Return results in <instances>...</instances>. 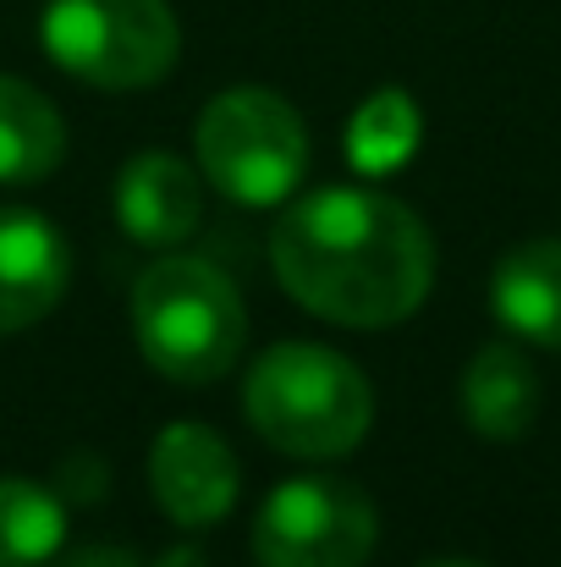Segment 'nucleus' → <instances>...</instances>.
Returning <instances> with one entry per match:
<instances>
[{
    "instance_id": "nucleus-1",
    "label": "nucleus",
    "mask_w": 561,
    "mask_h": 567,
    "mask_svg": "<svg viewBox=\"0 0 561 567\" xmlns=\"http://www.w3.org/2000/svg\"><path fill=\"white\" fill-rule=\"evenodd\" d=\"M270 265L292 303L331 326L380 331L407 320L435 281L424 220L370 188H320L281 209Z\"/></svg>"
},
{
    "instance_id": "nucleus-2",
    "label": "nucleus",
    "mask_w": 561,
    "mask_h": 567,
    "mask_svg": "<svg viewBox=\"0 0 561 567\" xmlns=\"http://www.w3.org/2000/svg\"><path fill=\"white\" fill-rule=\"evenodd\" d=\"M248 424L287 457H347L374 419L370 380L320 342H276L242 385Z\"/></svg>"
},
{
    "instance_id": "nucleus-3",
    "label": "nucleus",
    "mask_w": 561,
    "mask_h": 567,
    "mask_svg": "<svg viewBox=\"0 0 561 567\" xmlns=\"http://www.w3.org/2000/svg\"><path fill=\"white\" fill-rule=\"evenodd\" d=\"M133 337L166 380L209 385L237 364L248 309L226 270L193 254H166L133 287Z\"/></svg>"
},
{
    "instance_id": "nucleus-4",
    "label": "nucleus",
    "mask_w": 561,
    "mask_h": 567,
    "mask_svg": "<svg viewBox=\"0 0 561 567\" xmlns=\"http://www.w3.org/2000/svg\"><path fill=\"white\" fill-rule=\"evenodd\" d=\"M44 55L94 89H149L183 55V28L166 0H50L39 17Z\"/></svg>"
},
{
    "instance_id": "nucleus-5",
    "label": "nucleus",
    "mask_w": 561,
    "mask_h": 567,
    "mask_svg": "<svg viewBox=\"0 0 561 567\" xmlns=\"http://www.w3.org/2000/svg\"><path fill=\"white\" fill-rule=\"evenodd\" d=\"M198 166L242 209L287 204L309 172V127L270 89H226L198 116Z\"/></svg>"
},
{
    "instance_id": "nucleus-6",
    "label": "nucleus",
    "mask_w": 561,
    "mask_h": 567,
    "mask_svg": "<svg viewBox=\"0 0 561 567\" xmlns=\"http://www.w3.org/2000/svg\"><path fill=\"white\" fill-rule=\"evenodd\" d=\"M380 535L374 502L336 474H303L264 496L253 518L259 567H364Z\"/></svg>"
},
{
    "instance_id": "nucleus-7",
    "label": "nucleus",
    "mask_w": 561,
    "mask_h": 567,
    "mask_svg": "<svg viewBox=\"0 0 561 567\" xmlns=\"http://www.w3.org/2000/svg\"><path fill=\"white\" fill-rule=\"evenodd\" d=\"M149 485H155V502L172 524L209 529L237 507V457L209 424L177 419L155 435Z\"/></svg>"
},
{
    "instance_id": "nucleus-8",
    "label": "nucleus",
    "mask_w": 561,
    "mask_h": 567,
    "mask_svg": "<svg viewBox=\"0 0 561 567\" xmlns=\"http://www.w3.org/2000/svg\"><path fill=\"white\" fill-rule=\"evenodd\" d=\"M72 281L66 237L33 209H0V337L39 326Z\"/></svg>"
},
{
    "instance_id": "nucleus-9",
    "label": "nucleus",
    "mask_w": 561,
    "mask_h": 567,
    "mask_svg": "<svg viewBox=\"0 0 561 567\" xmlns=\"http://www.w3.org/2000/svg\"><path fill=\"white\" fill-rule=\"evenodd\" d=\"M116 220L144 248L187 243L198 231V220H204V188H198L193 166L166 155V150L133 155L122 166V177H116Z\"/></svg>"
},
{
    "instance_id": "nucleus-10",
    "label": "nucleus",
    "mask_w": 561,
    "mask_h": 567,
    "mask_svg": "<svg viewBox=\"0 0 561 567\" xmlns=\"http://www.w3.org/2000/svg\"><path fill=\"white\" fill-rule=\"evenodd\" d=\"M490 309L512 337L534 348H561V237L518 243L496 265Z\"/></svg>"
},
{
    "instance_id": "nucleus-11",
    "label": "nucleus",
    "mask_w": 561,
    "mask_h": 567,
    "mask_svg": "<svg viewBox=\"0 0 561 567\" xmlns=\"http://www.w3.org/2000/svg\"><path fill=\"white\" fill-rule=\"evenodd\" d=\"M463 413L485 441H518L529 435L540 413V375L512 342H490L463 370Z\"/></svg>"
},
{
    "instance_id": "nucleus-12",
    "label": "nucleus",
    "mask_w": 561,
    "mask_h": 567,
    "mask_svg": "<svg viewBox=\"0 0 561 567\" xmlns=\"http://www.w3.org/2000/svg\"><path fill=\"white\" fill-rule=\"evenodd\" d=\"M66 155V127L55 116V105L22 83L0 72V183L6 188H28L44 183Z\"/></svg>"
},
{
    "instance_id": "nucleus-13",
    "label": "nucleus",
    "mask_w": 561,
    "mask_h": 567,
    "mask_svg": "<svg viewBox=\"0 0 561 567\" xmlns=\"http://www.w3.org/2000/svg\"><path fill=\"white\" fill-rule=\"evenodd\" d=\"M418 138H424V116H418L413 94L380 89V94H370V100L353 111V122H347V161H353L364 177H391V172H402V166L413 161Z\"/></svg>"
},
{
    "instance_id": "nucleus-14",
    "label": "nucleus",
    "mask_w": 561,
    "mask_h": 567,
    "mask_svg": "<svg viewBox=\"0 0 561 567\" xmlns=\"http://www.w3.org/2000/svg\"><path fill=\"white\" fill-rule=\"evenodd\" d=\"M66 540V507L33 480H0V567L50 563Z\"/></svg>"
},
{
    "instance_id": "nucleus-15",
    "label": "nucleus",
    "mask_w": 561,
    "mask_h": 567,
    "mask_svg": "<svg viewBox=\"0 0 561 567\" xmlns=\"http://www.w3.org/2000/svg\"><path fill=\"white\" fill-rule=\"evenodd\" d=\"M66 567H138L127 551H111V546H100V551H83V557H72Z\"/></svg>"
},
{
    "instance_id": "nucleus-16",
    "label": "nucleus",
    "mask_w": 561,
    "mask_h": 567,
    "mask_svg": "<svg viewBox=\"0 0 561 567\" xmlns=\"http://www.w3.org/2000/svg\"><path fill=\"white\" fill-rule=\"evenodd\" d=\"M160 567H209V557L198 551V546H177V551H166Z\"/></svg>"
},
{
    "instance_id": "nucleus-17",
    "label": "nucleus",
    "mask_w": 561,
    "mask_h": 567,
    "mask_svg": "<svg viewBox=\"0 0 561 567\" xmlns=\"http://www.w3.org/2000/svg\"><path fill=\"white\" fill-rule=\"evenodd\" d=\"M424 567H485V563H463V557H446V563H424Z\"/></svg>"
}]
</instances>
